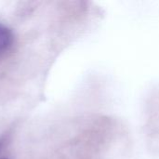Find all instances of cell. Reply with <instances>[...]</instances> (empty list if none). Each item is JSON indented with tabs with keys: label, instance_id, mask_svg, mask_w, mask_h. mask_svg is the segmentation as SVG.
<instances>
[{
	"label": "cell",
	"instance_id": "obj_1",
	"mask_svg": "<svg viewBox=\"0 0 159 159\" xmlns=\"http://www.w3.org/2000/svg\"><path fill=\"white\" fill-rule=\"evenodd\" d=\"M13 34L6 25L0 23V55L7 51L13 44Z\"/></svg>",
	"mask_w": 159,
	"mask_h": 159
}]
</instances>
